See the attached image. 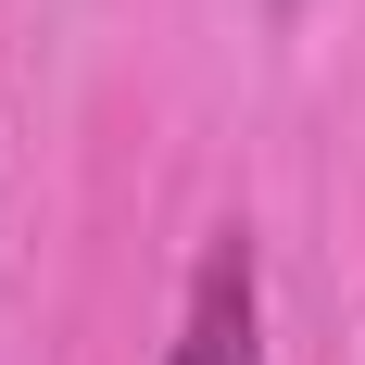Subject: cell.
Instances as JSON below:
<instances>
[{"instance_id": "1", "label": "cell", "mask_w": 365, "mask_h": 365, "mask_svg": "<svg viewBox=\"0 0 365 365\" xmlns=\"http://www.w3.org/2000/svg\"><path fill=\"white\" fill-rule=\"evenodd\" d=\"M164 365H264V252H252V227H215L202 240Z\"/></svg>"}]
</instances>
